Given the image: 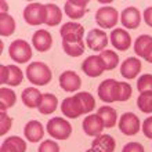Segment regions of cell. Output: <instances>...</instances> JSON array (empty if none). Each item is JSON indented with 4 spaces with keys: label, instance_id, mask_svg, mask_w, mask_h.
<instances>
[{
    "label": "cell",
    "instance_id": "obj_1",
    "mask_svg": "<svg viewBox=\"0 0 152 152\" xmlns=\"http://www.w3.org/2000/svg\"><path fill=\"white\" fill-rule=\"evenodd\" d=\"M26 77L35 86H46L51 82V69L44 62H32L26 68Z\"/></svg>",
    "mask_w": 152,
    "mask_h": 152
},
{
    "label": "cell",
    "instance_id": "obj_2",
    "mask_svg": "<svg viewBox=\"0 0 152 152\" xmlns=\"http://www.w3.org/2000/svg\"><path fill=\"white\" fill-rule=\"evenodd\" d=\"M8 54H10V58L17 64H26L33 56L31 44L22 39H17L10 44Z\"/></svg>",
    "mask_w": 152,
    "mask_h": 152
},
{
    "label": "cell",
    "instance_id": "obj_3",
    "mask_svg": "<svg viewBox=\"0 0 152 152\" xmlns=\"http://www.w3.org/2000/svg\"><path fill=\"white\" fill-rule=\"evenodd\" d=\"M46 130L53 138L56 140H68L71 134H72V126L66 119H62V118H53L47 122V126H46Z\"/></svg>",
    "mask_w": 152,
    "mask_h": 152
},
{
    "label": "cell",
    "instance_id": "obj_4",
    "mask_svg": "<svg viewBox=\"0 0 152 152\" xmlns=\"http://www.w3.org/2000/svg\"><path fill=\"white\" fill-rule=\"evenodd\" d=\"M98 97L104 102H116L119 101V82L115 79H107L98 86Z\"/></svg>",
    "mask_w": 152,
    "mask_h": 152
},
{
    "label": "cell",
    "instance_id": "obj_5",
    "mask_svg": "<svg viewBox=\"0 0 152 152\" xmlns=\"http://www.w3.org/2000/svg\"><path fill=\"white\" fill-rule=\"evenodd\" d=\"M118 21H119V12L116 8L107 6V7H101L97 10L96 22L100 28L111 29L118 24Z\"/></svg>",
    "mask_w": 152,
    "mask_h": 152
},
{
    "label": "cell",
    "instance_id": "obj_6",
    "mask_svg": "<svg viewBox=\"0 0 152 152\" xmlns=\"http://www.w3.org/2000/svg\"><path fill=\"white\" fill-rule=\"evenodd\" d=\"M24 20L26 24L37 26L46 22V6L40 3H31L24 8Z\"/></svg>",
    "mask_w": 152,
    "mask_h": 152
},
{
    "label": "cell",
    "instance_id": "obj_7",
    "mask_svg": "<svg viewBox=\"0 0 152 152\" xmlns=\"http://www.w3.org/2000/svg\"><path fill=\"white\" fill-rule=\"evenodd\" d=\"M24 73L17 65H0V83L7 86H20Z\"/></svg>",
    "mask_w": 152,
    "mask_h": 152
},
{
    "label": "cell",
    "instance_id": "obj_8",
    "mask_svg": "<svg viewBox=\"0 0 152 152\" xmlns=\"http://www.w3.org/2000/svg\"><path fill=\"white\" fill-rule=\"evenodd\" d=\"M141 129L138 116L133 112H126L119 118V130L126 136H136Z\"/></svg>",
    "mask_w": 152,
    "mask_h": 152
},
{
    "label": "cell",
    "instance_id": "obj_9",
    "mask_svg": "<svg viewBox=\"0 0 152 152\" xmlns=\"http://www.w3.org/2000/svg\"><path fill=\"white\" fill-rule=\"evenodd\" d=\"M60 35L62 37V42H79L83 40L84 26L77 22H65L60 29Z\"/></svg>",
    "mask_w": 152,
    "mask_h": 152
},
{
    "label": "cell",
    "instance_id": "obj_10",
    "mask_svg": "<svg viewBox=\"0 0 152 152\" xmlns=\"http://www.w3.org/2000/svg\"><path fill=\"white\" fill-rule=\"evenodd\" d=\"M86 44L93 51H104L108 46V35L100 29H91L86 35Z\"/></svg>",
    "mask_w": 152,
    "mask_h": 152
},
{
    "label": "cell",
    "instance_id": "obj_11",
    "mask_svg": "<svg viewBox=\"0 0 152 152\" xmlns=\"http://www.w3.org/2000/svg\"><path fill=\"white\" fill-rule=\"evenodd\" d=\"M109 40H111V44L116 50H119V51H127L130 48V46H132V36H130V33L122 28L113 29L111 32V35H109Z\"/></svg>",
    "mask_w": 152,
    "mask_h": 152
},
{
    "label": "cell",
    "instance_id": "obj_12",
    "mask_svg": "<svg viewBox=\"0 0 152 152\" xmlns=\"http://www.w3.org/2000/svg\"><path fill=\"white\" fill-rule=\"evenodd\" d=\"M61 112L64 113L69 119H76L80 115H83V107L80 104L79 98L76 96L64 98V101L61 102Z\"/></svg>",
    "mask_w": 152,
    "mask_h": 152
},
{
    "label": "cell",
    "instance_id": "obj_13",
    "mask_svg": "<svg viewBox=\"0 0 152 152\" xmlns=\"http://www.w3.org/2000/svg\"><path fill=\"white\" fill-rule=\"evenodd\" d=\"M82 71L90 77H98L105 71L100 56H90L82 62Z\"/></svg>",
    "mask_w": 152,
    "mask_h": 152
},
{
    "label": "cell",
    "instance_id": "obj_14",
    "mask_svg": "<svg viewBox=\"0 0 152 152\" xmlns=\"http://www.w3.org/2000/svg\"><path fill=\"white\" fill-rule=\"evenodd\" d=\"M60 86L62 90L68 93H73L76 90H79L82 86V79L79 77V75L73 71H65L60 75Z\"/></svg>",
    "mask_w": 152,
    "mask_h": 152
},
{
    "label": "cell",
    "instance_id": "obj_15",
    "mask_svg": "<svg viewBox=\"0 0 152 152\" xmlns=\"http://www.w3.org/2000/svg\"><path fill=\"white\" fill-rule=\"evenodd\" d=\"M120 22L124 28L127 29H137L141 22V12L136 7H127L120 12Z\"/></svg>",
    "mask_w": 152,
    "mask_h": 152
},
{
    "label": "cell",
    "instance_id": "obj_16",
    "mask_svg": "<svg viewBox=\"0 0 152 152\" xmlns=\"http://www.w3.org/2000/svg\"><path fill=\"white\" fill-rule=\"evenodd\" d=\"M87 0H68L65 3V14L71 18V20H80L83 18L87 10Z\"/></svg>",
    "mask_w": 152,
    "mask_h": 152
},
{
    "label": "cell",
    "instance_id": "obj_17",
    "mask_svg": "<svg viewBox=\"0 0 152 152\" xmlns=\"http://www.w3.org/2000/svg\"><path fill=\"white\" fill-rule=\"evenodd\" d=\"M104 122L100 116L94 113V115H88L86 119L83 120V130L87 136L91 137H97L100 136L102 130H104Z\"/></svg>",
    "mask_w": 152,
    "mask_h": 152
},
{
    "label": "cell",
    "instance_id": "obj_18",
    "mask_svg": "<svg viewBox=\"0 0 152 152\" xmlns=\"http://www.w3.org/2000/svg\"><path fill=\"white\" fill-rule=\"evenodd\" d=\"M32 44L33 47L36 48L37 51L44 53L48 51L53 46V36L48 31H44V29H40L36 31L32 36Z\"/></svg>",
    "mask_w": 152,
    "mask_h": 152
},
{
    "label": "cell",
    "instance_id": "obj_19",
    "mask_svg": "<svg viewBox=\"0 0 152 152\" xmlns=\"http://www.w3.org/2000/svg\"><path fill=\"white\" fill-rule=\"evenodd\" d=\"M141 68H142L141 61L136 57H130L126 58L120 65V75L126 79H134L141 72Z\"/></svg>",
    "mask_w": 152,
    "mask_h": 152
},
{
    "label": "cell",
    "instance_id": "obj_20",
    "mask_svg": "<svg viewBox=\"0 0 152 152\" xmlns=\"http://www.w3.org/2000/svg\"><path fill=\"white\" fill-rule=\"evenodd\" d=\"M25 138L31 142H39L44 136V127L39 120H31L25 124L24 129Z\"/></svg>",
    "mask_w": 152,
    "mask_h": 152
},
{
    "label": "cell",
    "instance_id": "obj_21",
    "mask_svg": "<svg viewBox=\"0 0 152 152\" xmlns=\"http://www.w3.org/2000/svg\"><path fill=\"white\" fill-rule=\"evenodd\" d=\"M115 147V140L109 134H100L91 141V148L97 149L98 152H113Z\"/></svg>",
    "mask_w": 152,
    "mask_h": 152
},
{
    "label": "cell",
    "instance_id": "obj_22",
    "mask_svg": "<svg viewBox=\"0 0 152 152\" xmlns=\"http://www.w3.org/2000/svg\"><path fill=\"white\" fill-rule=\"evenodd\" d=\"M42 97L43 94L36 87H28L22 91L21 100L28 108H39L40 102H42Z\"/></svg>",
    "mask_w": 152,
    "mask_h": 152
},
{
    "label": "cell",
    "instance_id": "obj_23",
    "mask_svg": "<svg viewBox=\"0 0 152 152\" xmlns=\"http://www.w3.org/2000/svg\"><path fill=\"white\" fill-rule=\"evenodd\" d=\"M26 142L18 136H10L1 142L0 152H25Z\"/></svg>",
    "mask_w": 152,
    "mask_h": 152
},
{
    "label": "cell",
    "instance_id": "obj_24",
    "mask_svg": "<svg viewBox=\"0 0 152 152\" xmlns=\"http://www.w3.org/2000/svg\"><path fill=\"white\" fill-rule=\"evenodd\" d=\"M62 20V11L57 4L48 3L46 4V22L44 24L48 26H56Z\"/></svg>",
    "mask_w": 152,
    "mask_h": 152
},
{
    "label": "cell",
    "instance_id": "obj_25",
    "mask_svg": "<svg viewBox=\"0 0 152 152\" xmlns=\"http://www.w3.org/2000/svg\"><path fill=\"white\" fill-rule=\"evenodd\" d=\"M57 107H58L57 97L54 96V94H51V93H46V94H43V97H42V102H40L37 109H39V112L43 113V115H50V113H53L56 111Z\"/></svg>",
    "mask_w": 152,
    "mask_h": 152
},
{
    "label": "cell",
    "instance_id": "obj_26",
    "mask_svg": "<svg viewBox=\"0 0 152 152\" xmlns=\"http://www.w3.org/2000/svg\"><path fill=\"white\" fill-rule=\"evenodd\" d=\"M15 31V21L8 12L0 14V35L1 36H11Z\"/></svg>",
    "mask_w": 152,
    "mask_h": 152
},
{
    "label": "cell",
    "instance_id": "obj_27",
    "mask_svg": "<svg viewBox=\"0 0 152 152\" xmlns=\"http://www.w3.org/2000/svg\"><path fill=\"white\" fill-rule=\"evenodd\" d=\"M17 96L14 90L7 87H1L0 88V109L1 111H7L8 108H11L15 105Z\"/></svg>",
    "mask_w": 152,
    "mask_h": 152
},
{
    "label": "cell",
    "instance_id": "obj_28",
    "mask_svg": "<svg viewBox=\"0 0 152 152\" xmlns=\"http://www.w3.org/2000/svg\"><path fill=\"white\" fill-rule=\"evenodd\" d=\"M97 115L100 116L102 122H104V126L105 127H113L116 124V120H118V113L113 108L111 107H101L98 111H97Z\"/></svg>",
    "mask_w": 152,
    "mask_h": 152
},
{
    "label": "cell",
    "instance_id": "obj_29",
    "mask_svg": "<svg viewBox=\"0 0 152 152\" xmlns=\"http://www.w3.org/2000/svg\"><path fill=\"white\" fill-rule=\"evenodd\" d=\"M100 58L104 64L105 71H112L119 65V56L112 50H104L100 53Z\"/></svg>",
    "mask_w": 152,
    "mask_h": 152
},
{
    "label": "cell",
    "instance_id": "obj_30",
    "mask_svg": "<svg viewBox=\"0 0 152 152\" xmlns=\"http://www.w3.org/2000/svg\"><path fill=\"white\" fill-rule=\"evenodd\" d=\"M151 46H152V36H149V35H141L134 42V53L138 57L144 58V56L151 48Z\"/></svg>",
    "mask_w": 152,
    "mask_h": 152
},
{
    "label": "cell",
    "instance_id": "obj_31",
    "mask_svg": "<svg viewBox=\"0 0 152 152\" xmlns=\"http://www.w3.org/2000/svg\"><path fill=\"white\" fill-rule=\"evenodd\" d=\"M62 48L64 51L71 57H80L84 53V48H86V43L83 40H79V42H62Z\"/></svg>",
    "mask_w": 152,
    "mask_h": 152
},
{
    "label": "cell",
    "instance_id": "obj_32",
    "mask_svg": "<svg viewBox=\"0 0 152 152\" xmlns=\"http://www.w3.org/2000/svg\"><path fill=\"white\" fill-rule=\"evenodd\" d=\"M76 97L79 98L80 104L83 107V112L84 113H88L91 112L93 109L96 108V100H94V97L87 91H80L76 94Z\"/></svg>",
    "mask_w": 152,
    "mask_h": 152
},
{
    "label": "cell",
    "instance_id": "obj_33",
    "mask_svg": "<svg viewBox=\"0 0 152 152\" xmlns=\"http://www.w3.org/2000/svg\"><path fill=\"white\" fill-rule=\"evenodd\" d=\"M137 107L141 112L152 113V93H141L137 98Z\"/></svg>",
    "mask_w": 152,
    "mask_h": 152
},
{
    "label": "cell",
    "instance_id": "obj_34",
    "mask_svg": "<svg viewBox=\"0 0 152 152\" xmlns=\"http://www.w3.org/2000/svg\"><path fill=\"white\" fill-rule=\"evenodd\" d=\"M137 90L141 93H152V75H141V77L137 80Z\"/></svg>",
    "mask_w": 152,
    "mask_h": 152
},
{
    "label": "cell",
    "instance_id": "obj_35",
    "mask_svg": "<svg viewBox=\"0 0 152 152\" xmlns=\"http://www.w3.org/2000/svg\"><path fill=\"white\" fill-rule=\"evenodd\" d=\"M132 97V86L126 82H119V101L124 102Z\"/></svg>",
    "mask_w": 152,
    "mask_h": 152
},
{
    "label": "cell",
    "instance_id": "obj_36",
    "mask_svg": "<svg viewBox=\"0 0 152 152\" xmlns=\"http://www.w3.org/2000/svg\"><path fill=\"white\" fill-rule=\"evenodd\" d=\"M12 119L6 113V111H1V119H0V134L4 136L11 129Z\"/></svg>",
    "mask_w": 152,
    "mask_h": 152
},
{
    "label": "cell",
    "instance_id": "obj_37",
    "mask_svg": "<svg viewBox=\"0 0 152 152\" xmlns=\"http://www.w3.org/2000/svg\"><path fill=\"white\" fill-rule=\"evenodd\" d=\"M39 152H60V147L56 141L46 140L43 141L39 147Z\"/></svg>",
    "mask_w": 152,
    "mask_h": 152
},
{
    "label": "cell",
    "instance_id": "obj_38",
    "mask_svg": "<svg viewBox=\"0 0 152 152\" xmlns=\"http://www.w3.org/2000/svg\"><path fill=\"white\" fill-rule=\"evenodd\" d=\"M142 133L144 136L149 140H152V116L147 118V119L142 122Z\"/></svg>",
    "mask_w": 152,
    "mask_h": 152
},
{
    "label": "cell",
    "instance_id": "obj_39",
    "mask_svg": "<svg viewBox=\"0 0 152 152\" xmlns=\"http://www.w3.org/2000/svg\"><path fill=\"white\" fill-rule=\"evenodd\" d=\"M122 152H144V147L140 142H129L123 147Z\"/></svg>",
    "mask_w": 152,
    "mask_h": 152
},
{
    "label": "cell",
    "instance_id": "obj_40",
    "mask_svg": "<svg viewBox=\"0 0 152 152\" xmlns=\"http://www.w3.org/2000/svg\"><path fill=\"white\" fill-rule=\"evenodd\" d=\"M142 18H144L145 24L152 28V7H147L142 12Z\"/></svg>",
    "mask_w": 152,
    "mask_h": 152
},
{
    "label": "cell",
    "instance_id": "obj_41",
    "mask_svg": "<svg viewBox=\"0 0 152 152\" xmlns=\"http://www.w3.org/2000/svg\"><path fill=\"white\" fill-rule=\"evenodd\" d=\"M144 60L147 61V62H149V64H152V46L148 51H147V54L144 56Z\"/></svg>",
    "mask_w": 152,
    "mask_h": 152
},
{
    "label": "cell",
    "instance_id": "obj_42",
    "mask_svg": "<svg viewBox=\"0 0 152 152\" xmlns=\"http://www.w3.org/2000/svg\"><path fill=\"white\" fill-rule=\"evenodd\" d=\"M1 12H7V3L6 1H1Z\"/></svg>",
    "mask_w": 152,
    "mask_h": 152
},
{
    "label": "cell",
    "instance_id": "obj_43",
    "mask_svg": "<svg viewBox=\"0 0 152 152\" xmlns=\"http://www.w3.org/2000/svg\"><path fill=\"white\" fill-rule=\"evenodd\" d=\"M86 152H98V151L94 149V148H90V149H86Z\"/></svg>",
    "mask_w": 152,
    "mask_h": 152
}]
</instances>
